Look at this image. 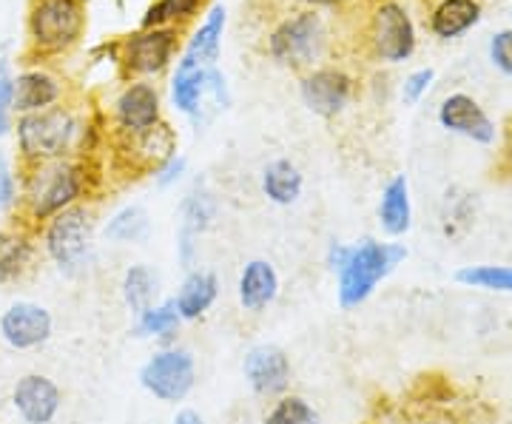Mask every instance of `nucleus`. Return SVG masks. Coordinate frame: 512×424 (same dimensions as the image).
<instances>
[{
    "instance_id": "1",
    "label": "nucleus",
    "mask_w": 512,
    "mask_h": 424,
    "mask_svg": "<svg viewBox=\"0 0 512 424\" xmlns=\"http://www.w3.org/2000/svg\"><path fill=\"white\" fill-rule=\"evenodd\" d=\"M404 259H407V248L402 242H379L370 237L353 242V245L330 242L328 265L336 274L339 308L353 311V308L365 305Z\"/></svg>"
},
{
    "instance_id": "2",
    "label": "nucleus",
    "mask_w": 512,
    "mask_h": 424,
    "mask_svg": "<svg viewBox=\"0 0 512 424\" xmlns=\"http://www.w3.org/2000/svg\"><path fill=\"white\" fill-rule=\"evenodd\" d=\"M15 140H18L20 168L66 160V157H83L92 148V137L97 134L89 120H83L69 106L23 114L15 123Z\"/></svg>"
},
{
    "instance_id": "3",
    "label": "nucleus",
    "mask_w": 512,
    "mask_h": 424,
    "mask_svg": "<svg viewBox=\"0 0 512 424\" xmlns=\"http://www.w3.org/2000/svg\"><path fill=\"white\" fill-rule=\"evenodd\" d=\"M92 163L83 157H66L40 166L23 168L20 203L32 222H49L60 211L80 205L92 188Z\"/></svg>"
},
{
    "instance_id": "4",
    "label": "nucleus",
    "mask_w": 512,
    "mask_h": 424,
    "mask_svg": "<svg viewBox=\"0 0 512 424\" xmlns=\"http://www.w3.org/2000/svg\"><path fill=\"white\" fill-rule=\"evenodd\" d=\"M265 52L274 63L293 72H308L322 66V60H328L333 52L328 18L322 15V9L311 6L293 9L271 26L265 37Z\"/></svg>"
},
{
    "instance_id": "5",
    "label": "nucleus",
    "mask_w": 512,
    "mask_h": 424,
    "mask_svg": "<svg viewBox=\"0 0 512 424\" xmlns=\"http://www.w3.org/2000/svg\"><path fill=\"white\" fill-rule=\"evenodd\" d=\"M86 0H29V55L57 57L72 52L86 35Z\"/></svg>"
},
{
    "instance_id": "6",
    "label": "nucleus",
    "mask_w": 512,
    "mask_h": 424,
    "mask_svg": "<svg viewBox=\"0 0 512 424\" xmlns=\"http://www.w3.org/2000/svg\"><path fill=\"white\" fill-rule=\"evenodd\" d=\"M183 29L151 26L117 40V66L126 80H154L177 63L183 49Z\"/></svg>"
},
{
    "instance_id": "7",
    "label": "nucleus",
    "mask_w": 512,
    "mask_h": 424,
    "mask_svg": "<svg viewBox=\"0 0 512 424\" xmlns=\"http://www.w3.org/2000/svg\"><path fill=\"white\" fill-rule=\"evenodd\" d=\"M92 245L94 217L83 203L60 211L43 228V248L63 274H80L92 257Z\"/></svg>"
},
{
    "instance_id": "8",
    "label": "nucleus",
    "mask_w": 512,
    "mask_h": 424,
    "mask_svg": "<svg viewBox=\"0 0 512 424\" xmlns=\"http://www.w3.org/2000/svg\"><path fill=\"white\" fill-rule=\"evenodd\" d=\"M367 40L382 63H404L416 52V26L399 0H379L370 15Z\"/></svg>"
},
{
    "instance_id": "9",
    "label": "nucleus",
    "mask_w": 512,
    "mask_h": 424,
    "mask_svg": "<svg viewBox=\"0 0 512 424\" xmlns=\"http://www.w3.org/2000/svg\"><path fill=\"white\" fill-rule=\"evenodd\" d=\"M140 385L163 405H177L197 385V362L183 348H163L140 368Z\"/></svg>"
},
{
    "instance_id": "10",
    "label": "nucleus",
    "mask_w": 512,
    "mask_h": 424,
    "mask_svg": "<svg viewBox=\"0 0 512 424\" xmlns=\"http://www.w3.org/2000/svg\"><path fill=\"white\" fill-rule=\"evenodd\" d=\"M299 94H302V103L308 106V111L330 120V117H339L350 106V100L356 94V80L342 66L322 63L299 77Z\"/></svg>"
},
{
    "instance_id": "11",
    "label": "nucleus",
    "mask_w": 512,
    "mask_h": 424,
    "mask_svg": "<svg viewBox=\"0 0 512 424\" xmlns=\"http://www.w3.org/2000/svg\"><path fill=\"white\" fill-rule=\"evenodd\" d=\"M114 129L120 137L143 134L163 123V97L151 80H126L114 97Z\"/></svg>"
},
{
    "instance_id": "12",
    "label": "nucleus",
    "mask_w": 512,
    "mask_h": 424,
    "mask_svg": "<svg viewBox=\"0 0 512 424\" xmlns=\"http://www.w3.org/2000/svg\"><path fill=\"white\" fill-rule=\"evenodd\" d=\"M52 331L55 319L37 302H15L0 314V336L15 351H35L52 339Z\"/></svg>"
},
{
    "instance_id": "13",
    "label": "nucleus",
    "mask_w": 512,
    "mask_h": 424,
    "mask_svg": "<svg viewBox=\"0 0 512 424\" xmlns=\"http://www.w3.org/2000/svg\"><path fill=\"white\" fill-rule=\"evenodd\" d=\"M12 405L26 424H52L63 407V393L43 373H26L12 388Z\"/></svg>"
},
{
    "instance_id": "14",
    "label": "nucleus",
    "mask_w": 512,
    "mask_h": 424,
    "mask_svg": "<svg viewBox=\"0 0 512 424\" xmlns=\"http://www.w3.org/2000/svg\"><path fill=\"white\" fill-rule=\"evenodd\" d=\"M66 94V83L55 72L43 66H29L15 74V89H12V114H37V111L55 109Z\"/></svg>"
},
{
    "instance_id": "15",
    "label": "nucleus",
    "mask_w": 512,
    "mask_h": 424,
    "mask_svg": "<svg viewBox=\"0 0 512 424\" xmlns=\"http://www.w3.org/2000/svg\"><path fill=\"white\" fill-rule=\"evenodd\" d=\"M174 154H177V131L163 120L143 134L120 137V154L117 157H126L128 168H134V171L154 174Z\"/></svg>"
},
{
    "instance_id": "16",
    "label": "nucleus",
    "mask_w": 512,
    "mask_h": 424,
    "mask_svg": "<svg viewBox=\"0 0 512 424\" xmlns=\"http://www.w3.org/2000/svg\"><path fill=\"white\" fill-rule=\"evenodd\" d=\"M242 373L256 396H279L291 385V359L279 345H256L245 356Z\"/></svg>"
},
{
    "instance_id": "17",
    "label": "nucleus",
    "mask_w": 512,
    "mask_h": 424,
    "mask_svg": "<svg viewBox=\"0 0 512 424\" xmlns=\"http://www.w3.org/2000/svg\"><path fill=\"white\" fill-rule=\"evenodd\" d=\"M439 123L447 131L461 134L478 146H493L495 143V123L470 94L456 92L444 97V103L439 106Z\"/></svg>"
},
{
    "instance_id": "18",
    "label": "nucleus",
    "mask_w": 512,
    "mask_h": 424,
    "mask_svg": "<svg viewBox=\"0 0 512 424\" xmlns=\"http://www.w3.org/2000/svg\"><path fill=\"white\" fill-rule=\"evenodd\" d=\"M225 23H228V12L222 3H214L202 23L191 32V37L185 40L183 52L177 60L183 63H194V66H217L222 52V35H225Z\"/></svg>"
},
{
    "instance_id": "19",
    "label": "nucleus",
    "mask_w": 512,
    "mask_h": 424,
    "mask_svg": "<svg viewBox=\"0 0 512 424\" xmlns=\"http://www.w3.org/2000/svg\"><path fill=\"white\" fill-rule=\"evenodd\" d=\"M208 69L211 66H194V63H183L177 60V69L171 74V106L191 117L194 123L202 120V103L208 100Z\"/></svg>"
},
{
    "instance_id": "20",
    "label": "nucleus",
    "mask_w": 512,
    "mask_h": 424,
    "mask_svg": "<svg viewBox=\"0 0 512 424\" xmlns=\"http://www.w3.org/2000/svg\"><path fill=\"white\" fill-rule=\"evenodd\" d=\"M239 305L251 314L265 311L268 305H274L279 296V274L268 259H251L245 262L242 274L237 282Z\"/></svg>"
},
{
    "instance_id": "21",
    "label": "nucleus",
    "mask_w": 512,
    "mask_h": 424,
    "mask_svg": "<svg viewBox=\"0 0 512 424\" xmlns=\"http://www.w3.org/2000/svg\"><path fill=\"white\" fill-rule=\"evenodd\" d=\"M379 225L387 237L399 240L413 228V200H410V183L404 174H396L382 188L379 200Z\"/></svg>"
},
{
    "instance_id": "22",
    "label": "nucleus",
    "mask_w": 512,
    "mask_h": 424,
    "mask_svg": "<svg viewBox=\"0 0 512 424\" xmlns=\"http://www.w3.org/2000/svg\"><path fill=\"white\" fill-rule=\"evenodd\" d=\"M35 259V242L23 225L0 228V285H12L26 277Z\"/></svg>"
},
{
    "instance_id": "23",
    "label": "nucleus",
    "mask_w": 512,
    "mask_h": 424,
    "mask_svg": "<svg viewBox=\"0 0 512 424\" xmlns=\"http://www.w3.org/2000/svg\"><path fill=\"white\" fill-rule=\"evenodd\" d=\"M220 296V279L211 271H188V277L183 279L180 291L174 296L177 314L185 322H194L211 311V305Z\"/></svg>"
},
{
    "instance_id": "24",
    "label": "nucleus",
    "mask_w": 512,
    "mask_h": 424,
    "mask_svg": "<svg viewBox=\"0 0 512 424\" xmlns=\"http://www.w3.org/2000/svg\"><path fill=\"white\" fill-rule=\"evenodd\" d=\"M262 194L271 200L274 205H293L299 203L302 191H305V174L299 171L296 163L279 157V160H271L268 166L262 168Z\"/></svg>"
},
{
    "instance_id": "25",
    "label": "nucleus",
    "mask_w": 512,
    "mask_h": 424,
    "mask_svg": "<svg viewBox=\"0 0 512 424\" xmlns=\"http://www.w3.org/2000/svg\"><path fill=\"white\" fill-rule=\"evenodd\" d=\"M214 211H217L214 197H211L200 183L194 185V191L185 197L183 222H180V254H183L185 265H191V248H194V240L211 225Z\"/></svg>"
},
{
    "instance_id": "26",
    "label": "nucleus",
    "mask_w": 512,
    "mask_h": 424,
    "mask_svg": "<svg viewBox=\"0 0 512 424\" xmlns=\"http://www.w3.org/2000/svg\"><path fill=\"white\" fill-rule=\"evenodd\" d=\"M481 20V3L478 0H441L430 15V29L441 40H453L473 29Z\"/></svg>"
},
{
    "instance_id": "27",
    "label": "nucleus",
    "mask_w": 512,
    "mask_h": 424,
    "mask_svg": "<svg viewBox=\"0 0 512 424\" xmlns=\"http://www.w3.org/2000/svg\"><path fill=\"white\" fill-rule=\"evenodd\" d=\"M476 194L464 188H450L441 203V231L447 240H464L476 222Z\"/></svg>"
},
{
    "instance_id": "28",
    "label": "nucleus",
    "mask_w": 512,
    "mask_h": 424,
    "mask_svg": "<svg viewBox=\"0 0 512 424\" xmlns=\"http://www.w3.org/2000/svg\"><path fill=\"white\" fill-rule=\"evenodd\" d=\"M208 0H154L146 9V15L140 20V29H151V26H177L183 29L194 18H200Z\"/></svg>"
},
{
    "instance_id": "29",
    "label": "nucleus",
    "mask_w": 512,
    "mask_h": 424,
    "mask_svg": "<svg viewBox=\"0 0 512 424\" xmlns=\"http://www.w3.org/2000/svg\"><path fill=\"white\" fill-rule=\"evenodd\" d=\"M160 294V282H157V274L143 265V262H137V265H131L126 271V277H123V299H126L128 311L134 316H140L143 311H148L151 305H157L154 299Z\"/></svg>"
},
{
    "instance_id": "30",
    "label": "nucleus",
    "mask_w": 512,
    "mask_h": 424,
    "mask_svg": "<svg viewBox=\"0 0 512 424\" xmlns=\"http://www.w3.org/2000/svg\"><path fill=\"white\" fill-rule=\"evenodd\" d=\"M456 282L487 294H512V265H464L456 271Z\"/></svg>"
},
{
    "instance_id": "31",
    "label": "nucleus",
    "mask_w": 512,
    "mask_h": 424,
    "mask_svg": "<svg viewBox=\"0 0 512 424\" xmlns=\"http://www.w3.org/2000/svg\"><path fill=\"white\" fill-rule=\"evenodd\" d=\"M148 231H151V220H148L146 208L143 205H126L106 225V240L120 242V245L146 242Z\"/></svg>"
},
{
    "instance_id": "32",
    "label": "nucleus",
    "mask_w": 512,
    "mask_h": 424,
    "mask_svg": "<svg viewBox=\"0 0 512 424\" xmlns=\"http://www.w3.org/2000/svg\"><path fill=\"white\" fill-rule=\"evenodd\" d=\"M180 314H177V305L174 299H165V302H157L151 305L148 311L137 316V325H134V333L137 336H146V339H168L174 336L177 328H180Z\"/></svg>"
},
{
    "instance_id": "33",
    "label": "nucleus",
    "mask_w": 512,
    "mask_h": 424,
    "mask_svg": "<svg viewBox=\"0 0 512 424\" xmlns=\"http://www.w3.org/2000/svg\"><path fill=\"white\" fill-rule=\"evenodd\" d=\"M265 424H319V413L302 396H282L265 416Z\"/></svg>"
},
{
    "instance_id": "34",
    "label": "nucleus",
    "mask_w": 512,
    "mask_h": 424,
    "mask_svg": "<svg viewBox=\"0 0 512 424\" xmlns=\"http://www.w3.org/2000/svg\"><path fill=\"white\" fill-rule=\"evenodd\" d=\"M12 89H15V74L9 63H0V140L9 137L15 129V114H12Z\"/></svg>"
},
{
    "instance_id": "35",
    "label": "nucleus",
    "mask_w": 512,
    "mask_h": 424,
    "mask_svg": "<svg viewBox=\"0 0 512 424\" xmlns=\"http://www.w3.org/2000/svg\"><path fill=\"white\" fill-rule=\"evenodd\" d=\"M20 203V177L12 163L0 154V211H9Z\"/></svg>"
},
{
    "instance_id": "36",
    "label": "nucleus",
    "mask_w": 512,
    "mask_h": 424,
    "mask_svg": "<svg viewBox=\"0 0 512 424\" xmlns=\"http://www.w3.org/2000/svg\"><path fill=\"white\" fill-rule=\"evenodd\" d=\"M433 80H436V72H433V69H416L413 74H407L402 86L404 103H407V106H416L421 97L427 94V89L433 86Z\"/></svg>"
},
{
    "instance_id": "37",
    "label": "nucleus",
    "mask_w": 512,
    "mask_h": 424,
    "mask_svg": "<svg viewBox=\"0 0 512 424\" xmlns=\"http://www.w3.org/2000/svg\"><path fill=\"white\" fill-rule=\"evenodd\" d=\"M490 60H493L495 69L512 77V29H501L495 32L490 40Z\"/></svg>"
},
{
    "instance_id": "38",
    "label": "nucleus",
    "mask_w": 512,
    "mask_h": 424,
    "mask_svg": "<svg viewBox=\"0 0 512 424\" xmlns=\"http://www.w3.org/2000/svg\"><path fill=\"white\" fill-rule=\"evenodd\" d=\"M185 171H188V157L177 151L168 163H163V166L154 171V183L160 185V188H171V185L183 180Z\"/></svg>"
},
{
    "instance_id": "39",
    "label": "nucleus",
    "mask_w": 512,
    "mask_h": 424,
    "mask_svg": "<svg viewBox=\"0 0 512 424\" xmlns=\"http://www.w3.org/2000/svg\"><path fill=\"white\" fill-rule=\"evenodd\" d=\"M296 3L311 6V9H342V6H348L353 0H296Z\"/></svg>"
},
{
    "instance_id": "40",
    "label": "nucleus",
    "mask_w": 512,
    "mask_h": 424,
    "mask_svg": "<svg viewBox=\"0 0 512 424\" xmlns=\"http://www.w3.org/2000/svg\"><path fill=\"white\" fill-rule=\"evenodd\" d=\"M171 424H205V419H202L197 410H180Z\"/></svg>"
}]
</instances>
